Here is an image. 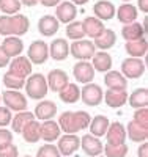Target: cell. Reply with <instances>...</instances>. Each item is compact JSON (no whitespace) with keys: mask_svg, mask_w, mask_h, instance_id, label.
Instances as JSON below:
<instances>
[{"mask_svg":"<svg viewBox=\"0 0 148 157\" xmlns=\"http://www.w3.org/2000/svg\"><path fill=\"white\" fill-rule=\"evenodd\" d=\"M90 115L84 110L77 112H63L58 118V126L60 130H63L65 134H77L79 130L87 129L90 124Z\"/></svg>","mask_w":148,"mask_h":157,"instance_id":"6da1fadb","label":"cell"},{"mask_svg":"<svg viewBox=\"0 0 148 157\" xmlns=\"http://www.w3.org/2000/svg\"><path fill=\"white\" fill-rule=\"evenodd\" d=\"M30 21L24 14L0 16V35L3 36H22L29 32Z\"/></svg>","mask_w":148,"mask_h":157,"instance_id":"7a4b0ae2","label":"cell"},{"mask_svg":"<svg viewBox=\"0 0 148 157\" xmlns=\"http://www.w3.org/2000/svg\"><path fill=\"white\" fill-rule=\"evenodd\" d=\"M25 88V93L30 99L33 101H39V99H44L46 94L49 93V88H47V80L43 74H30L27 77V82L24 85Z\"/></svg>","mask_w":148,"mask_h":157,"instance_id":"3957f363","label":"cell"},{"mask_svg":"<svg viewBox=\"0 0 148 157\" xmlns=\"http://www.w3.org/2000/svg\"><path fill=\"white\" fill-rule=\"evenodd\" d=\"M95 52H96L95 44H93V41H88V39H77L70 46V54L79 61L91 60Z\"/></svg>","mask_w":148,"mask_h":157,"instance_id":"277c9868","label":"cell"},{"mask_svg":"<svg viewBox=\"0 0 148 157\" xmlns=\"http://www.w3.org/2000/svg\"><path fill=\"white\" fill-rule=\"evenodd\" d=\"M2 94V101L5 107H8L11 112H24L27 110V98L19 90H6Z\"/></svg>","mask_w":148,"mask_h":157,"instance_id":"5b68a950","label":"cell"},{"mask_svg":"<svg viewBox=\"0 0 148 157\" xmlns=\"http://www.w3.org/2000/svg\"><path fill=\"white\" fill-rule=\"evenodd\" d=\"M102 98H104V93H102V88L96 83H85L84 88L80 90V99L85 105L88 107H96L102 102Z\"/></svg>","mask_w":148,"mask_h":157,"instance_id":"8992f818","label":"cell"},{"mask_svg":"<svg viewBox=\"0 0 148 157\" xmlns=\"http://www.w3.org/2000/svg\"><path fill=\"white\" fill-rule=\"evenodd\" d=\"M27 58L32 64H44L49 58V46L44 41H33L27 49Z\"/></svg>","mask_w":148,"mask_h":157,"instance_id":"52a82bcc","label":"cell"},{"mask_svg":"<svg viewBox=\"0 0 148 157\" xmlns=\"http://www.w3.org/2000/svg\"><path fill=\"white\" fill-rule=\"evenodd\" d=\"M145 69H146V66L142 61V58L128 57L122 63V74L126 78H139L140 75L145 74Z\"/></svg>","mask_w":148,"mask_h":157,"instance_id":"ba28073f","label":"cell"},{"mask_svg":"<svg viewBox=\"0 0 148 157\" xmlns=\"http://www.w3.org/2000/svg\"><path fill=\"white\" fill-rule=\"evenodd\" d=\"M80 148V138L76 134H65L58 137L57 149L62 155H73Z\"/></svg>","mask_w":148,"mask_h":157,"instance_id":"9c48e42d","label":"cell"},{"mask_svg":"<svg viewBox=\"0 0 148 157\" xmlns=\"http://www.w3.org/2000/svg\"><path fill=\"white\" fill-rule=\"evenodd\" d=\"M95 69H93L90 61H77L73 66V74L74 78L79 83H90L93 78H95Z\"/></svg>","mask_w":148,"mask_h":157,"instance_id":"30bf717a","label":"cell"},{"mask_svg":"<svg viewBox=\"0 0 148 157\" xmlns=\"http://www.w3.org/2000/svg\"><path fill=\"white\" fill-rule=\"evenodd\" d=\"M80 148L84 149V152L90 157H96V155H101L102 154V141L95 137V135H91V134H87L84 135L82 138H80Z\"/></svg>","mask_w":148,"mask_h":157,"instance_id":"8fae6325","label":"cell"},{"mask_svg":"<svg viewBox=\"0 0 148 157\" xmlns=\"http://www.w3.org/2000/svg\"><path fill=\"white\" fill-rule=\"evenodd\" d=\"M10 72H13V74H16V75H19V77H29L30 74H32V68H33V64L30 63V60L27 58V57H22V55H19V57H14L11 61H10Z\"/></svg>","mask_w":148,"mask_h":157,"instance_id":"7c38bea8","label":"cell"},{"mask_svg":"<svg viewBox=\"0 0 148 157\" xmlns=\"http://www.w3.org/2000/svg\"><path fill=\"white\" fill-rule=\"evenodd\" d=\"M58 27H60V22L52 14H44L38 21V32L41 36H46V38L55 35L58 32Z\"/></svg>","mask_w":148,"mask_h":157,"instance_id":"4fadbf2b","label":"cell"},{"mask_svg":"<svg viewBox=\"0 0 148 157\" xmlns=\"http://www.w3.org/2000/svg\"><path fill=\"white\" fill-rule=\"evenodd\" d=\"M77 16V6L73 5L71 2H62L57 5V10H55V17L58 22H63V24H70L76 19Z\"/></svg>","mask_w":148,"mask_h":157,"instance_id":"5bb4252c","label":"cell"},{"mask_svg":"<svg viewBox=\"0 0 148 157\" xmlns=\"http://www.w3.org/2000/svg\"><path fill=\"white\" fill-rule=\"evenodd\" d=\"M70 55V44L65 38H57L55 41H52L49 46V57L55 61H63Z\"/></svg>","mask_w":148,"mask_h":157,"instance_id":"9a60e30c","label":"cell"},{"mask_svg":"<svg viewBox=\"0 0 148 157\" xmlns=\"http://www.w3.org/2000/svg\"><path fill=\"white\" fill-rule=\"evenodd\" d=\"M102 99L110 109H120L125 104H128V91L126 90H107Z\"/></svg>","mask_w":148,"mask_h":157,"instance_id":"2e32d148","label":"cell"},{"mask_svg":"<svg viewBox=\"0 0 148 157\" xmlns=\"http://www.w3.org/2000/svg\"><path fill=\"white\" fill-rule=\"evenodd\" d=\"M57 104L54 101H41L39 104H36L35 107V120H41V121H47L52 120L54 116L57 115Z\"/></svg>","mask_w":148,"mask_h":157,"instance_id":"e0dca14e","label":"cell"},{"mask_svg":"<svg viewBox=\"0 0 148 157\" xmlns=\"http://www.w3.org/2000/svg\"><path fill=\"white\" fill-rule=\"evenodd\" d=\"M46 80H47V88L52 90V91H57V93L63 86H66L70 83L68 74H66L65 71H62V69H52L47 74Z\"/></svg>","mask_w":148,"mask_h":157,"instance_id":"ac0fdd59","label":"cell"},{"mask_svg":"<svg viewBox=\"0 0 148 157\" xmlns=\"http://www.w3.org/2000/svg\"><path fill=\"white\" fill-rule=\"evenodd\" d=\"M106 138H107V143H110V145L125 143L126 141V129H125V126L122 123H118V121L110 123L109 127H107Z\"/></svg>","mask_w":148,"mask_h":157,"instance_id":"d6986e66","label":"cell"},{"mask_svg":"<svg viewBox=\"0 0 148 157\" xmlns=\"http://www.w3.org/2000/svg\"><path fill=\"white\" fill-rule=\"evenodd\" d=\"M93 14L99 21H110L115 16V5L109 0H98L93 5Z\"/></svg>","mask_w":148,"mask_h":157,"instance_id":"ffe728a7","label":"cell"},{"mask_svg":"<svg viewBox=\"0 0 148 157\" xmlns=\"http://www.w3.org/2000/svg\"><path fill=\"white\" fill-rule=\"evenodd\" d=\"M104 85L107 90H126L128 80L126 77L118 71H107L104 75Z\"/></svg>","mask_w":148,"mask_h":157,"instance_id":"44dd1931","label":"cell"},{"mask_svg":"<svg viewBox=\"0 0 148 157\" xmlns=\"http://www.w3.org/2000/svg\"><path fill=\"white\" fill-rule=\"evenodd\" d=\"M2 49L5 50V54L10 58L19 57L24 50V43L19 36H6L2 43Z\"/></svg>","mask_w":148,"mask_h":157,"instance_id":"7402d4cb","label":"cell"},{"mask_svg":"<svg viewBox=\"0 0 148 157\" xmlns=\"http://www.w3.org/2000/svg\"><path fill=\"white\" fill-rule=\"evenodd\" d=\"M91 66L98 72H107L112 69V57L107 54L106 50L95 52V55L91 57Z\"/></svg>","mask_w":148,"mask_h":157,"instance_id":"603a6c76","label":"cell"},{"mask_svg":"<svg viewBox=\"0 0 148 157\" xmlns=\"http://www.w3.org/2000/svg\"><path fill=\"white\" fill-rule=\"evenodd\" d=\"M145 33H146V29L140 22L126 24V25H123V29H122V36L125 38V41H134V39L145 38Z\"/></svg>","mask_w":148,"mask_h":157,"instance_id":"cb8c5ba5","label":"cell"},{"mask_svg":"<svg viewBox=\"0 0 148 157\" xmlns=\"http://www.w3.org/2000/svg\"><path fill=\"white\" fill-rule=\"evenodd\" d=\"M125 49L128 52L129 57L134 58H142L146 55V50H148V43H146V38H140V39H134V41H126Z\"/></svg>","mask_w":148,"mask_h":157,"instance_id":"d4e9b609","label":"cell"},{"mask_svg":"<svg viewBox=\"0 0 148 157\" xmlns=\"http://www.w3.org/2000/svg\"><path fill=\"white\" fill-rule=\"evenodd\" d=\"M110 121H109V118L104 116V115H96L95 118H91L90 120V134L91 135H95V137H104L106 132H107V127H109Z\"/></svg>","mask_w":148,"mask_h":157,"instance_id":"484cf974","label":"cell"},{"mask_svg":"<svg viewBox=\"0 0 148 157\" xmlns=\"http://www.w3.org/2000/svg\"><path fill=\"white\" fill-rule=\"evenodd\" d=\"M82 27H84V32H85V36H90L95 39L96 36H99L102 33V30L106 29L102 21L96 19L95 16H88L82 21Z\"/></svg>","mask_w":148,"mask_h":157,"instance_id":"4316f807","label":"cell"},{"mask_svg":"<svg viewBox=\"0 0 148 157\" xmlns=\"http://www.w3.org/2000/svg\"><path fill=\"white\" fill-rule=\"evenodd\" d=\"M126 129V137L131 140V141H146L148 138V127H143L140 124H137L136 121H129L128 123V127Z\"/></svg>","mask_w":148,"mask_h":157,"instance_id":"83f0119b","label":"cell"},{"mask_svg":"<svg viewBox=\"0 0 148 157\" xmlns=\"http://www.w3.org/2000/svg\"><path fill=\"white\" fill-rule=\"evenodd\" d=\"M60 134H62V130H60L58 123H55L54 120L43 121V124H41V138L44 141H47V143L55 141V140H58Z\"/></svg>","mask_w":148,"mask_h":157,"instance_id":"f1b7e54d","label":"cell"},{"mask_svg":"<svg viewBox=\"0 0 148 157\" xmlns=\"http://www.w3.org/2000/svg\"><path fill=\"white\" fill-rule=\"evenodd\" d=\"M117 43V35L114 30L110 29H104L102 33L99 36L95 38V41H93V44H95V47L101 49V50H109L115 46Z\"/></svg>","mask_w":148,"mask_h":157,"instance_id":"f546056e","label":"cell"},{"mask_svg":"<svg viewBox=\"0 0 148 157\" xmlns=\"http://www.w3.org/2000/svg\"><path fill=\"white\" fill-rule=\"evenodd\" d=\"M117 19L122 22V24H131V22H136L137 19V8L131 5V3H123V5H120L117 10Z\"/></svg>","mask_w":148,"mask_h":157,"instance_id":"4dcf8cb0","label":"cell"},{"mask_svg":"<svg viewBox=\"0 0 148 157\" xmlns=\"http://www.w3.org/2000/svg\"><path fill=\"white\" fill-rule=\"evenodd\" d=\"M58 98L62 102L65 104H76L80 99V88L77 86V83H68L66 86H63L58 91Z\"/></svg>","mask_w":148,"mask_h":157,"instance_id":"1f68e13d","label":"cell"},{"mask_svg":"<svg viewBox=\"0 0 148 157\" xmlns=\"http://www.w3.org/2000/svg\"><path fill=\"white\" fill-rule=\"evenodd\" d=\"M22 137L27 143H36L41 138V124L36 120H32L30 123H27L22 129Z\"/></svg>","mask_w":148,"mask_h":157,"instance_id":"d6a6232c","label":"cell"},{"mask_svg":"<svg viewBox=\"0 0 148 157\" xmlns=\"http://www.w3.org/2000/svg\"><path fill=\"white\" fill-rule=\"evenodd\" d=\"M128 104L132 109H142L148 105V90L146 88H137L134 90L128 98Z\"/></svg>","mask_w":148,"mask_h":157,"instance_id":"836d02e7","label":"cell"},{"mask_svg":"<svg viewBox=\"0 0 148 157\" xmlns=\"http://www.w3.org/2000/svg\"><path fill=\"white\" fill-rule=\"evenodd\" d=\"M32 120H35V115L29 110H24V112H18V115L13 116L11 120V127H13V132L14 134H21L22 129L27 123H30Z\"/></svg>","mask_w":148,"mask_h":157,"instance_id":"e575fe53","label":"cell"},{"mask_svg":"<svg viewBox=\"0 0 148 157\" xmlns=\"http://www.w3.org/2000/svg\"><path fill=\"white\" fill-rule=\"evenodd\" d=\"M85 32L82 27V22L80 21H73L66 25V38L73 39V41H77V39H84Z\"/></svg>","mask_w":148,"mask_h":157,"instance_id":"d590c367","label":"cell"},{"mask_svg":"<svg viewBox=\"0 0 148 157\" xmlns=\"http://www.w3.org/2000/svg\"><path fill=\"white\" fill-rule=\"evenodd\" d=\"M102 152L106 154V157H126L128 155V146L126 143H120V145H110L106 143Z\"/></svg>","mask_w":148,"mask_h":157,"instance_id":"8d00e7d4","label":"cell"},{"mask_svg":"<svg viewBox=\"0 0 148 157\" xmlns=\"http://www.w3.org/2000/svg\"><path fill=\"white\" fill-rule=\"evenodd\" d=\"M3 85L8 88V90H22L24 85H25V78L24 77H19L13 72H6L3 75Z\"/></svg>","mask_w":148,"mask_h":157,"instance_id":"74e56055","label":"cell"},{"mask_svg":"<svg viewBox=\"0 0 148 157\" xmlns=\"http://www.w3.org/2000/svg\"><path fill=\"white\" fill-rule=\"evenodd\" d=\"M21 6L22 5L19 0H0V11L8 16H13L16 13H19Z\"/></svg>","mask_w":148,"mask_h":157,"instance_id":"f35d334b","label":"cell"},{"mask_svg":"<svg viewBox=\"0 0 148 157\" xmlns=\"http://www.w3.org/2000/svg\"><path fill=\"white\" fill-rule=\"evenodd\" d=\"M36 157H62V154H60V151L57 149L55 145L46 143V145L39 146V149L36 151Z\"/></svg>","mask_w":148,"mask_h":157,"instance_id":"ab89813d","label":"cell"},{"mask_svg":"<svg viewBox=\"0 0 148 157\" xmlns=\"http://www.w3.org/2000/svg\"><path fill=\"white\" fill-rule=\"evenodd\" d=\"M132 121H136L137 124H140L143 127H148V110H146V107L136 109V112L132 115Z\"/></svg>","mask_w":148,"mask_h":157,"instance_id":"60d3db41","label":"cell"},{"mask_svg":"<svg viewBox=\"0 0 148 157\" xmlns=\"http://www.w3.org/2000/svg\"><path fill=\"white\" fill-rule=\"evenodd\" d=\"M13 120V113L8 107L5 105H0V127H6L11 124Z\"/></svg>","mask_w":148,"mask_h":157,"instance_id":"b9f144b4","label":"cell"},{"mask_svg":"<svg viewBox=\"0 0 148 157\" xmlns=\"http://www.w3.org/2000/svg\"><path fill=\"white\" fill-rule=\"evenodd\" d=\"M10 143H13V132L5 127L0 129V149L8 146Z\"/></svg>","mask_w":148,"mask_h":157,"instance_id":"7bdbcfd3","label":"cell"},{"mask_svg":"<svg viewBox=\"0 0 148 157\" xmlns=\"http://www.w3.org/2000/svg\"><path fill=\"white\" fill-rule=\"evenodd\" d=\"M0 157H19V152H18V146L10 143L8 146L0 149Z\"/></svg>","mask_w":148,"mask_h":157,"instance_id":"ee69618b","label":"cell"},{"mask_svg":"<svg viewBox=\"0 0 148 157\" xmlns=\"http://www.w3.org/2000/svg\"><path fill=\"white\" fill-rule=\"evenodd\" d=\"M10 61H11V58H10L6 54H5V50L2 49V46H0V68H5V66H8Z\"/></svg>","mask_w":148,"mask_h":157,"instance_id":"f6af8a7d","label":"cell"},{"mask_svg":"<svg viewBox=\"0 0 148 157\" xmlns=\"http://www.w3.org/2000/svg\"><path fill=\"white\" fill-rule=\"evenodd\" d=\"M137 157H148V143L142 141V145L137 149Z\"/></svg>","mask_w":148,"mask_h":157,"instance_id":"bcb514c9","label":"cell"},{"mask_svg":"<svg viewBox=\"0 0 148 157\" xmlns=\"http://www.w3.org/2000/svg\"><path fill=\"white\" fill-rule=\"evenodd\" d=\"M60 2H62V0H38V3H41L43 6H47V8H50V6H57Z\"/></svg>","mask_w":148,"mask_h":157,"instance_id":"7dc6e473","label":"cell"},{"mask_svg":"<svg viewBox=\"0 0 148 157\" xmlns=\"http://www.w3.org/2000/svg\"><path fill=\"white\" fill-rule=\"evenodd\" d=\"M136 8H139L143 14H146L148 13V0H137V6Z\"/></svg>","mask_w":148,"mask_h":157,"instance_id":"c3c4849f","label":"cell"},{"mask_svg":"<svg viewBox=\"0 0 148 157\" xmlns=\"http://www.w3.org/2000/svg\"><path fill=\"white\" fill-rule=\"evenodd\" d=\"M21 5H25V6H35L38 3V0H19Z\"/></svg>","mask_w":148,"mask_h":157,"instance_id":"681fc988","label":"cell"},{"mask_svg":"<svg viewBox=\"0 0 148 157\" xmlns=\"http://www.w3.org/2000/svg\"><path fill=\"white\" fill-rule=\"evenodd\" d=\"M71 3L73 5H85V3H88V0H71Z\"/></svg>","mask_w":148,"mask_h":157,"instance_id":"f907efd6","label":"cell"},{"mask_svg":"<svg viewBox=\"0 0 148 157\" xmlns=\"http://www.w3.org/2000/svg\"><path fill=\"white\" fill-rule=\"evenodd\" d=\"M122 2H126V3H129V2H131V0H122Z\"/></svg>","mask_w":148,"mask_h":157,"instance_id":"816d5d0a","label":"cell"},{"mask_svg":"<svg viewBox=\"0 0 148 157\" xmlns=\"http://www.w3.org/2000/svg\"><path fill=\"white\" fill-rule=\"evenodd\" d=\"M0 102H2V94H0Z\"/></svg>","mask_w":148,"mask_h":157,"instance_id":"f5cc1de1","label":"cell"},{"mask_svg":"<svg viewBox=\"0 0 148 157\" xmlns=\"http://www.w3.org/2000/svg\"><path fill=\"white\" fill-rule=\"evenodd\" d=\"M96 157H106V155H96Z\"/></svg>","mask_w":148,"mask_h":157,"instance_id":"db71d44e","label":"cell"},{"mask_svg":"<svg viewBox=\"0 0 148 157\" xmlns=\"http://www.w3.org/2000/svg\"><path fill=\"white\" fill-rule=\"evenodd\" d=\"M24 157H32V155H24Z\"/></svg>","mask_w":148,"mask_h":157,"instance_id":"11a10c76","label":"cell"}]
</instances>
